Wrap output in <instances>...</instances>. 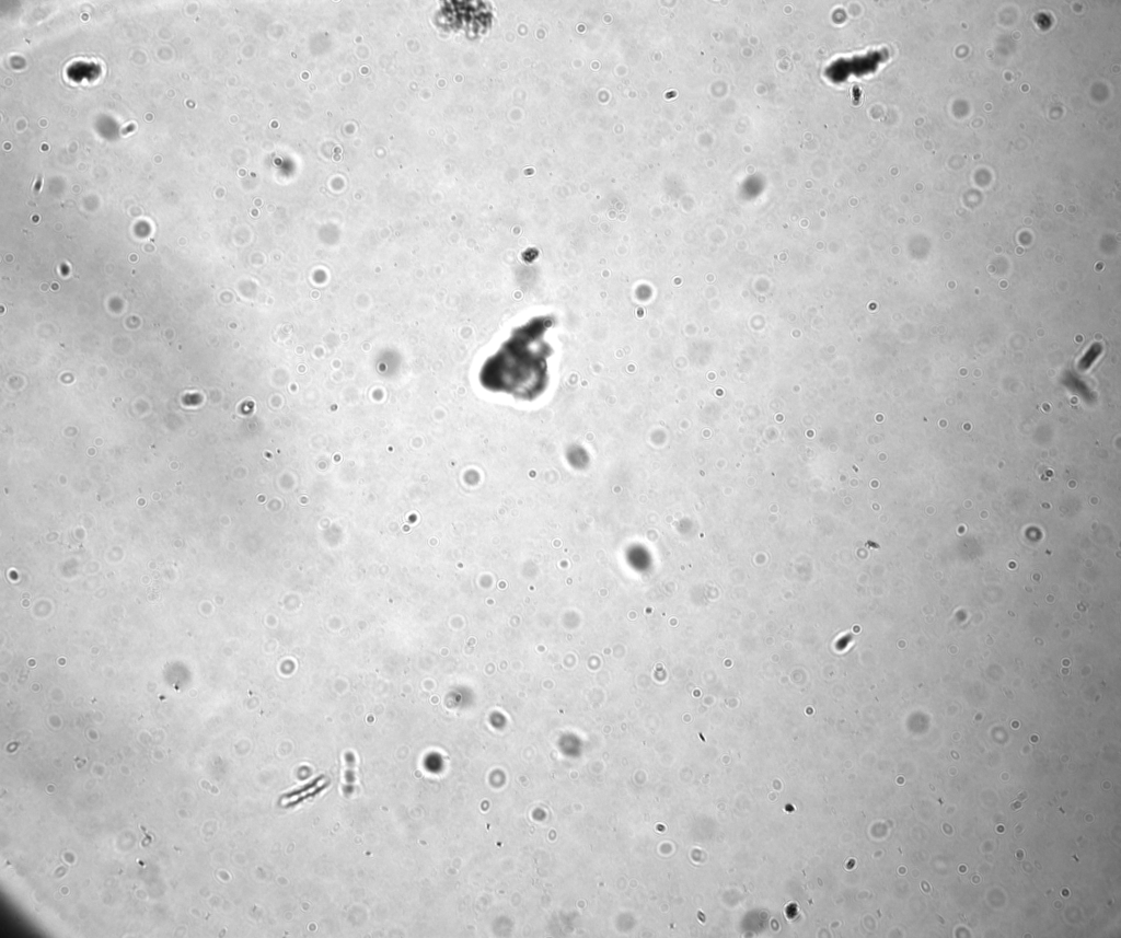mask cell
<instances>
[{"label": "cell", "instance_id": "cell-1", "mask_svg": "<svg viewBox=\"0 0 1121 938\" xmlns=\"http://www.w3.org/2000/svg\"><path fill=\"white\" fill-rule=\"evenodd\" d=\"M532 320L511 335L484 368V383L489 390L512 393L523 398L535 397L546 384V357L550 348L542 338L545 324Z\"/></svg>", "mask_w": 1121, "mask_h": 938}]
</instances>
